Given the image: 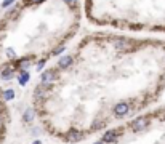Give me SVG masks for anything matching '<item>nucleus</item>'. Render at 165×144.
<instances>
[{"instance_id":"13","label":"nucleus","mask_w":165,"mask_h":144,"mask_svg":"<svg viewBox=\"0 0 165 144\" xmlns=\"http://www.w3.org/2000/svg\"><path fill=\"white\" fill-rule=\"evenodd\" d=\"M13 2H15V0H3V3H2V7H3V8H8V7H10V5H11Z\"/></svg>"},{"instance_id":"4","label":"nucleus","mask_w":165,"mask_h":144,"mask_svg":"<svg viewBox=\"0 0 165 144\" xmlns=\"http://www.w3.org/2000/svg\"><path fill=\"white\" fill-rule=\"evenodd\" d=\"M72 63V56H63L61 59H59V67L61 69H64V67H67Z\"/></svg>"},{"instance_id":"1","label":"nucleus","mask_w":165,"mask_h":144,"mask_svg":"<svg viewBox=\"0 0 165 144\" xmlns=\"http://www.w3.org/2000/svg\"><path fill=\"white\" fill-rule=\"evenodd\" d=\"M147 126V119L146 117H140L131 122V128L135 130V131H141V130H144Z\"/></svg>"},{"instance_id":"9","label":"nucleus","mask_w":165,"mask_h":144,"mask_svg":"<svg viewBox=\"0 0 165 144\" xmlns=\"http://www.w3.org/2000/svg\"><path fill=\"white\" fill-rule=\"evenodd\" d=\"M11 77H13V70H11V69H7V70L2 72V79H3V80H10Z\"/></svg>"},{"instance_id":"11","label":"nucleus","mask_w":165,"mask_h":144,"mask_svg":"<svg viewBox=\"0 0 165 144\" xmlns=\"http://www.w3.org/2000/svg\"><path fill=\"white\" fill-rule=\"evenodd\" d=\"M45 96V91H44V86H39V88L35 90V98H42Z\"/></svg>"},{"instance_id":"7","label":"nucleus","mask_w":165,"mask_h":144,"mask_svg":"<svg viewBox=\"0 0 165 144\" xmlns=\"http://www.w3.org/2000/svg\"><path fill=\"white\" fill-rule=\"evenodd\" d=\"M69 141H72V142H75V141H80L82 139V135L79 133V131H72L71 135H69V138H67Z\"/></svg>"},{"instance_id":"6","label":"nucleus","mask_w":165,"mask_h":144,"mask_svg":"<svg viewBox=\"0 0 165 144\" xmlns=\"http://www.w3.org/2000/svg\"><path fill=\"white\" fill-rule=\"evenodd\" d=\"M32 119H34V109L29 107V109L24 112V120H26V122H31Z\"/></svg>"},{"instance_id":"18","label":"nucleus","mask_w":165,"mask_h":144,"mask_svg":"<svg viewBox=\"0 0 165 144\" xmlns=\"http://www.w3.org/2000/svg\"><path fill=\"white\" fill-rule=\"evenodd\" d=\"M95 144H104V142H95Z\"/></svg>"},{"instance_id":"14","label":"nucleus","mask_w":165,"mask_h":144,"mask_svg":"<svg viewBox=\"0 0 165 144\" xmlns=\"http://www.w3.org/2000/svg\"><path fill=\"white\" fill-rule=\"evenodd\" d=\"M7 54H8V58H15V51H13L11 48H8V50H7Z\"/></svg>"},{"instance_id":"10","label":"nucleus","mask_w":165,"mask_h":144,"mask_svg":"<svg viewBox=\"0 0 165 144\" xmlns=\"http://www.w3.org/2000/svg\"><path fill=\"white\" fill-rule=\"evenodd\" d=\"M18 66H19V69L26 70L27 67L31 66V61H29V59H23V61H19V63H18Z\"/></svg>"},{"instance_id":"16","label":"nucleus","mask_w":165,"mask_h":144,"mask_svg":"<svg viewBox=\"0 0 165 144\" xmlns=\"http://www.w3.org/2000/svg\"><path fill=\"white\" fill-rule=\"evenodd\" d=\"M31 2H34V3H40L42 0H31Z\"/></svg>"},{"instance_id":"2","label":"nucleus","mask_w":165,"mask_h":144,"mask_svg":"<svg viewBox=\"0 0 165 144\" xmlns=\"http://www.w3.org/2000/svg\"><path fill=\"white\" fill-rule=\"evenodd\" d=\"M128 104L127 103H119L116 107H114V114L117 115V117H123L125 114H128Z\"/></svg>"},{"instance_id":"12","label":"nucleus","mask_w":165,"mask_h":144,"mask_svg":"<svg viewBox=\"0 0 165 144\" xmlns=\"http://www.w3.org/2000/svg\"><path fill=\"white\" fill-rule=\"evenodd\" d=\"M3 95H5V99H13V98H15V91H13V90H7Z\"/></svg>"},{"instance_id":"17","label":"nucleus","mask_w":165,"mask_h":144,"mask_svg":"<svg viewBox=\"0 0 165 144\" xmlns=\"http://www.w3.org/2000/svg\"><path fill=\"white\" fill-rule=\"evenodd\" d=\"M34 144H42V142H40V141H34Z\"/></svg>"},{"instance_id":"3","label":"nucleus","mask_w":165,"mask_h":144,"mask_svg":"<svg viewBox=\"0 0 165 144\" xmlns=\"http://www.w3.org/2000/svg\"><path fill=\"white\" fill-rule=\"evenodd\" d=\"M116 139H117V131H116V130H111V131L104 133V136H103L104 142H114Z\"/></svg>"},{"instance_id":"5","label":"nucleus","mask_w":165,"mask_h":144,"mask_svg":"<svg viewBox=\"0 0 165 144\" xmlns=\"http://www.w3.org/2000/svg\"><path fill=\"white\" fill-rule=\"evenodd\" d=\"M53 72H44V74H42V82L45 83V85H48L51 80H53Z\"/></svg>"},{"instance_id":"8","label":"nucleus","mask_w":165,"mask_h":144,"mask_svg":"<svg viewBox=\"0 0 165 144\" xmlns=\"http://www.w3.org/2000/svg\"><path fill=\"white\" fill-rule=\"evenodd\" d=\"M27 80H29V74H27L26 70H23V74L19 75V85H26Z\"/></svg>"},{"instance_id":"15","label":"nucleus","mask_w":165,"mask_h":144,"mask_svg":"<svg viewBox=\"0 0 165 144\" xmlns=\"http://www.w3.org/2000/svg\"><path fill=\"white\" fill-rule=\"evenodd\" d=\"M66 2H67V3H69V5H74V3L77 2V0H66Z\"/></svg>"}]
</instances>
